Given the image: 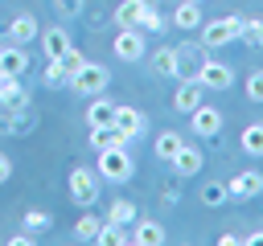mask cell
Returning <instances> with one entry per match:
<instances>
[{
  "instance_id": "obj_22",
  "label": "cell",
  "mask_w": 263,
  "mask_h": 246,
  "mask_svg": "<svg viewBox=\"0 0 263 246\" xmlns=\"http://www.w3.org/2000/svg\"><path fill=\"white\" fill-rule=\"evenodd\" d=\"M148 4H152V0H123V4L115 8V25H119V29H136Z\"/></svg>"
},
{
  "instance_id": "obj_9",
  "label": "cell",
  "mask_w": 263,
  "mask_h": 246,
  "mask_svg": "<svg viewBox=\"0 0 263 246\" xmlns=\"http://www.w3.org/2000/svg\"><path fill=\"white\" fill-rule=\"evenodd\" d=\"M173 172L177 176H197L201 172V164H205V156H201V148H193V144H181L177 152H173Z\"/></svg>"
},
{
  "instance_id": "obj_29",
  "label": "cell",
  "mask_w": 263,
  "mask_h": 246,
  "mask_svg": "<svg viewBox=\"0 0 263 246\" xmlns=\"http://www.w3.org/2000/svg\"><path fill=\"white\" fill-rule=\"evenodd\" d=\"M107 221H115V225H132L136 221V205L127 201V197H119V201H111L107 205V213H103Z\"/></svg>"
},
{
  "instance_id": "obj_6",
  "label": "cell",
  "mask_w": 263,
  "mask_h": 246,
  "mask_svg": "<svg viewBox=\"0 0 263 246\" xmlns=\"http://www.w3.org/2000/svg\"><path fill=\"white\" fill-rule=\"evenodd\" d=\"M111 49H115V57H119V61H140V57L148 53V45H144V33H140V29H119V33H115V41H111Z\"/></svg>"
},
{
  "instance_id": "obj_25",
  "label": "cell",
  "mask_w": 263,
  "mask_h": 246,
  "mask_svg": "<svg viewBox=\"0 0 263 246\" xmlns=\"http://www.w3.org/2000/svg\"><path fill=\"white\" fill-rule=\"evenodd\" d=\"M95 242H103V246H127V242H132V230H127V225H115V221L103 217V230H99Z\"/></svg>"
},
{
  "instance_id": "obj_37",
  "label": "cell",
  "mask_w": 263,
  "mask_h": 246,
  "mask_svg": "<svg viewBox=\"0 0 263 246\" xmlns=\"http://www.w3.org/2000/svg\"><path fill=\"white\" fill-rule=\"evenodd\" d=\"M0 135H4V115H0Z\"/></svg>"
},
{
  "instance_id": "obj_16",
  "label": "cell",
  "mask_w": 263,
  "mask_h": 246,
  "mask_svg": "<svg viewBox=\"0 0 263 246\" xmlns=\"http://www.w3.org/2000/svg\"><path fill=\"white\" fill-rule=\"evenodd\" d=\"M132 139L115 127V123H103V127H90V148L95 152H103V148H127Z\"/></svg>"
},
{
  "instance_id": "obj_7",
  "label": "cell",
  "mask_w": 263,
  "mask_h": 246,
  "mask_svg": "<svg viewBox=\"0 0 263 246\" xmlns=\"http://www.w3.org/2000/svg\"><path fill=\"white\" fill-rule=\"evenodd\" d=\"M230 201H255L259 193H263V172H255V168H247V172H238V176H230Z\"/></svg>"
},
{
  "instance_id": "obj_14",
  "label": "cell",
  "mask_w": 263,
  "mask_h": 246,
  "mask_svg": "<svg viewBox=\"0 0 263 246\" xmlns=\"http://www.w3.org/2000/svg\"><path fill=\"white\" fill-rule=\"evenodd\" d=\"M201 98H205V86H201L197 78H185V82L177 86V94H173V107L189 115L193 107H201Z\"/></svg>"
},
{
  "instance_id": "obj_1",
  "label": "cell",
  "mask_w": 263,
  "mask_h": 246,
  "mask_svg": "<svg viewBox=\"0 0 263 246\" xmlns=\"http://www.w3.org/2000/svg\"><path fill=\"white\" fill-rule=\"evenodd\" d=\"M95 172H99V180H107V184H123V180L136 176V160H132L127 148H103Z\"/></svg>"
},
{
  "instance_id": "obj_3",
  "label": "cell",
  "mask_w": 263,
  "mask_h": 246,
  "mask_svg": "<svg viewBox=\"0 0 263 246\" xmlns=\"http://www.w3.org/2000/svg\"><path fill=\"white\" fill-rule=\"evenodd\" d=\"M107 82H111V70H107V66H99V61H82V66L70 74L66 86H70L74 94H86V98H90V94H103Z\"/></svg>"
},
{
  "instance_id": "obj_13",
  "label": "cell",
  "mask_w": 263,
  "mask_h": 246,
  "mask_svg": "<svg viewBox=\"0 0 263 246\" xmlns=\"http://www.w3.org/2000/svg\"><path fill=\"white\" fill-rule=\"evenodd\" d=\"M37 37H41V25L33 20V12H16V16H12V25H8V41L29 45V41H37Z\"/></svg>"
},
{
  "instance_id": "obj_35",
  "label": "cell",
  "mask_w": 263,
  "mask_h": 246,
  "mask_svg": "<svg viewBox=\"0 0 263 246\" xmlns=\"http://www.w3.org/2000/svg\"><path fill=\"white\" fill-rule=\"evenodd\" d=\"M58 61H62V66H66V74H74V70H78V66H82V61H86V57H82V53H78V49H74V45H70V49H66V53H62V57H58Z\"/></svg>"
},
{
  "instance_id": "obj_28",
  "label": "cell",
  "mask_w": 263,
  "mask_h": 246,
  "mask_svg": "<svg viewBox=\"0 0 263 246\" xmlns=\"http://www.w3.org/2000/svg\"><path fill=\"white\" fill-rule=\"evenodd\" d=\"M136 29H140V33H164V29H173V25H168V16H164V12L156 8V4H148Z\"/></svg>"
},
{
  "instance_id": "obj_39",
  "label": "cell",
  "mask_w": 263,
  "mask_h": 246,
  "mask_svg": "<svg viewBox=\"0 0 263 246\" xmlns=\"http://www.w3.org/2000/svg\"><path fill=\"white\" fill-rule=\"evenodd\" d=\"M193 4H205V0H193Z\"/></svg>"
},
{
  "instance_id": "obj_24",
  "label": "cell",
  "mask_w": 263,
  "mask_h": 246,
  "mask_svg": "<svg viewBox=\"0 0 263 246\" xmlns=\"http://www.w3.org/2000/svg\"><path fill=\"white\" fill-rule=\"evenodd\" d=\"M99 230H103V217H99V213H90V209L74 221V238H78V242H95V238H99Z\"/></svg>"
},
{
  "instance_id": "obj_19",
  "label": "cell",
  "mask_w": 263,
  "mask_h": 246,
  "mask_svg": "<svg viewBox=\"0 0 263 246\" xmlns=\"http://www.w3.org/2000/svg\"><path fill=\"white\" fill-rule=\"evenodd\" d=\"M152 74H160V78H177V74H181V57H177L173 45H160V49L152 53Z\"/></svg>"
},
{
  "instance_id": "obj_10",
  "label": "cell",
  "mask_w": 263,
  "mask_h": 246,
  "mask_svg": "<svg viewBox=\"0 0 263 246\" xmlns=\"http://www.w3.org/2000/svg\"><path fill=\"white\" fill-rule=\"evenodd\" d=\"M127 139H136V135H144L148 131V115L144 111H136V107H115V119H111Z\"/></svg>"
},
{
  "instance_id": "obj_33",
  "label": "cell",
  "mask_w": 263,
  "mask_h": 246,
  "mask_svg": "<svg viewBox=\"0 0 263 246\" xmlns=\"http://www.w3.org/2000/svg\"><path fill=\"white\" fill-rule=\"evenodd\" d=\"M86 8V0H53V12L62 16V20H70V16H78Z\"/></svg>"
},
{
  "instance_id": "obj_4",
  "label": "cell",
  "mask_w": 263,
  "mask_h": 246,
  "mask_svg": "<svg viewBox=\"0 0 263 246\" xmlns=\"http://www.w3.org/2000/svg\"><path fill=\"white\" fill-rule=\"evenodd\" d=\"M66 189H70V201H74V205L90 209V205L99 201V172H95V168H86V164H78V168H70Z\"/></svg>"
},
{
  "instance_id": "obj_27",
  "label": "cell",
  "mask_w": 263,
  "mask_h": 246,
  "mask_svg": "<svg viewBox=\"0 0 263 246\" xmlns=\"http://www.w3.org/2000/svg\"><path fill=\"white\" fill-rule=\"evenodd\" d=\"M238 148L247 156H263V123H247L242 135H238Z\"/></svg>"
},
{
  "instance_id": "obj_12",
  "label": "cell",
  "mask_w": 263,
  "mask_h": 246,
  "mask_svg": "<svg viewBox=\"0 0 263 246\" xmlns=\"http://www.w3.org/2000/svg\"><path fill=\"white\" fill-rule=\"evenodd\" d=\"M37 131V111L33 107H16L4 115V135H33Z\"/></svg>"
},
{
  "instance_id": "obj_15",
  "label": "cell",
  "mask_w": 263,
  "mask_h": 246,
  "mask_svg": "<svg viewBox=\"0 0 263 246\" xmlns=\"http://www.w3.org/2000/svg\"><path fill=\"white\" fill-rule=\"evenodd\" d=\"M201 20H205V16H201V4H193V0H181V4L173 8V16H168V25H173V29H185V33H189V29H201Z\"/></svg>"
},
{
  "instance_id": "obj_21",
  "label": "cell",
  "mask_w": 263,
  "mask_h": 246,
  "mask_svg": "<svg viewBox=\"0 0 263 246\" xmlns=\"http://www.w3.org/2000/svg\"><path fill=\"white\" fill-rule=\"evenodd\" d=\"M111 119H115V102H111V98H103V94H90L86 123H90V127H103V123H111Z\"/></svg>"
},
{
  "instance_id": "obj_11",
  "label": "cell",
  "mask_w": 263,
  "mask_h": 246,
  "mask_svg": "<svg viewBox=\"0 0 263 246\" xmlns=\"http://www.w3.org/2000/svg\"><path fill=\"white\" fill-rule=\"evenodd\" d=\"M70 45H74V41H70V29H66V25H49V29L41 33V53H45V61H49V57H62Z\"/></svg>"
},
{
  "instance_id": "obj_38",
  "label": "cell",
  "mask_w": 263,
  "mask_h": 246,
  "mask_svg": "<svg viewBox=\"0 0 263 246\" xmlns=\"http://www.w3.org/2000/svg\"><path fill=\"white\" fill-rule=\"evenodd\" d=\"M4 78H8V74H4V70H0V82H4Z\"/></svg>"
},
{
  "instance_id": "obj_2",
  "label": "cell",
  "mask_w": 263,
  "mask_h": 246,
  "mask_svg": "<svg viewBox=\"0 0 263 246\" xmlns=\"http://www.w3.org/2000/svg\"><path fill=\"white\" fill-rule=\"evenodd\" d=\"M238 29H242V16H234V12L214 16V20H201V45L205 49H222V45L238 41Z\"/></svg>"
},
{
  "instance_id": "obj_31",
  "label": "cell",
  "mask_w": 263,
  "mask_h": 246,
  "mask_svg": "<svg viewBox=\"0 0 263 246\" xmlns=\"http://www.w3.org/2000/svg\"><path fill=\"white\" fill-rule=\"evenodd\" d=\"M181 144H185V139H181L177 131H160V135H156V156H160V160H173V152H177Z\"/></svg>"
},
{
  "instance_id": "obj_23",
  "label": "cell",
  "mask_w": 263,
  "mask_h": 246,
  "mask_svg": "<svg viewBox=\"0 0 263 246\" xmlns=\"http://www.w3.org/2000/svg\"><path fill=\"white\" fill-rule=\"evenodd\" d=\"M197 197H201V205H205V209H222V205L230 201V189H226V180H205Z\"/></svg>"
},
{
  "instance_id": "obj_32",
  "label": "cell",
  "mask_w": 263,
  "mask_h": 246,
  "mask_svg": "<svg viewBox=\"0 0 263 246\" xmlns=\"http://www.w3.org/2000/svg\"><path fill=\"white\" fill-rule=\"evenodd\" d=\"M41 78H45V86H66V82H70V74H66V66H62L58 57L45 61V74H41Z\"/></svg>"
},
{
  "instance_id": "obj_30",
  "label": "cell",
  "mask_w": 263,
  "mask_h": 246,
  "mask_svg": "<svg viewBox=\"0 0 263 246\" xmlns=\"http://www.w3.org/2000/svg\"><path fill=\"white\" fill-rule=\"evenodd\" d=\"M21 221H25V234H33V238H37V234H45V230L53 225V213H45V209H25V217H21Z\"/></svg>"
},
{
  "instance_id": "obj_18",
  "label": "cell",
  "mask_w": 263,
  "mask_h": 246,
  "mask_svg": "<svg viewBox=\"0 0 263 246\" xmlns=\"http://www.w3.org/2000/svg\"><path fill=\"white\" fill-rule=\"evenodd\" d=\"M0 107H4V111H16V107H29V90L21 86V78H12V74H8V78L0 82Z\"/></svg>"
},
{
  "instance_id": "obj_17",
  "label": "cell",
  "mask_w": 263,
  "mask_h": 246,
  "mask_svg": "<svg viewBox=\"0 0 263 246\" xmlns=\"http://www.w3.org/2000/svg\"><path fill=\"white\" fill-rule=\"evenodd\" d=\"M0 70L4 74H12V78H21L25 70H29V53L12 41V45H0Z\"/></svg>"
},
{
  "instance_id": "obj_20",
  "label": "cell",
  "mask_w": 263,
  "mask_h": 246,
  "mask_svg": "<svg viewBox=\"0 0 263 246\" xmlns=\"http://www.w3.org/2000/svg\"><path fill=\"white\" fill-rule=\"evenodd\" d=\"M132 242H136V246H160V242H164V225L152 221V217H140L136 230H132Z\"/></svg>"
},
{
  "instance_id": "obj_26",
  "label": "cell",
  "mask_w": 263,
  "mask_h": 246,
  "mask_svg": "<svg viewBox=\"0 0 263 246\" xmlns=\"http://www.w3.org/2000/svg\"><path fill=\"white\" fill-rule=\"evenodd\" d=\"M238 41H242V45H251V49H263V16H242Z\"/></svg>"
},
{
  "instance_id": "obj_5",
  "label": "cell",
  "mask_w": 263,
  "mask_h": 246,
  "mask_svg": "<svg viewBox=\"0 0 263 246\" xmlns=\"http://www.w3.org/2000/svg\"><path fill=\"white\" fill-rule=\"evenodd\" d=\"M193 78H197L205 90H226V86L234 82V70H230L226 61H218V57H201L197 70H193Z\"/></svg>"
},
{
  "instance_id": "obj_8",
  "label": "cell",
  "mask_w": 263,
  "mask_h": 246,
  "mask_svg": "<svg viewBox=\"0 0 263 246\" xmlns=\"http://www.w3.org/2000/svg\"><path fill=\"white\" fill-rule=\"evenodd\" d=\"M189 119H193V131H197L201 139H214V135L222 131V111H218V107H205V102H201V107L189 111Z\"/></svg>"
},
{
  "instance_id": "obj_36",
  "label": "cell",
  "mask_w": 263,
  "mask_h": 246,
  "mask_svg": "<svg viewBox=\"0 0 263 246\" xmlns=\"http://www.w3.org/2000/svg\"><path fill=\"white\" fill-rule=\"evenodd\" d=\"M8 176H12V160H8V156H4V152H0V184H4V180H8Z\"/></svg>"
},
{
  "instance_id": "obj_34",
  "label": "cell",
  "mask_w": 263,
  "mask_h": 246,
  "mask_svg": "<svg viewBox=\"0 0 263 246\" xmlns=\"http://www.w3.org/2000/svg\"><path fill=\"white\" fill-rule=\"evenodd\" d=\"M247 98H251V102H263V70H255V74L247 78Z\"/></svg>"
}]
</instances>
